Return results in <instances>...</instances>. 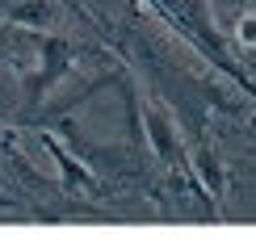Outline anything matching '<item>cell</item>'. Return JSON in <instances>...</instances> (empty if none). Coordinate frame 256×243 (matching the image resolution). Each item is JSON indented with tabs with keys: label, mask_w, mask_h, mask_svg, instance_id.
Listing matches in <instances>:
<instances>
[{
	"label": "cell",
	"mask_w": 256,
	"mask_h": 243,
	"mask_svg": "<svg viewBox=\"0 0 256 243\" xmlns=\"http://www.w3.org/2000/svg\"><path fill=\"white\" fill-rule=\"evenodd\" d=\"M147 139H152V151L160 155V160L172 164L180 155V139H176V126L172 118H168L164 109H147Z\"/></svg>",
	"instance_id": "obj_1"
},
{
	"label": "cell",
	"mask_w": 256,
	"mask_h": 243,
	"mask_svg": "<svg viewBox=\"0 0 256 243\" xmlns=\"http://www.w3.org/2000/svg\"><path fill=\"white\" fill-rule=\"evenodd\" d=\"M194 172L206 181L210 193H222V168H218V160H214L210 151H198V155H194Z\"/></svg>",
	"instance_id": "obj_2"
},
{
	"label": "cell",
	"mask_w": 256,
	"mask_h": 243,
	"mask_svg": "<svg viewBox=\"0 0 256 243\" xmlns=\"http://www.w3.org/2000/svg\"><path fill=\"white\" fill-rule=\"evenodd\" d=\"M236 38L244 42V46H256V13L240 17V25H236Z\"/></svg>",
	"instance_id": "obj_3"
},
{
	"label": "cell",
	"mask_w": 256,
	"mask_h": 243,
	"mask_svg": "<svg viewBox=\"0 0 256 243\" xmlns=\"http://www.w3.org/2000/svg\"><path fill=\"white\" fill-rule=\"evenodd\" d=\"M17 17H46V4H42V0H38V4H21Z\"/></svg>",
	"instance_id": "obj_4"
}]
</instances>
